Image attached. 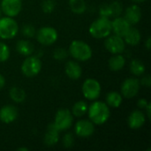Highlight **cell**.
Listing matches in <instances>:
<instances>
[{"instance_id": "cell-14", "label": "cell", "mask_w": 151, "mask_h": 151, "mask_svg": "<svg viewBox=\"0 0 151 151\" xmlns=\"http://www.w3.org/2000/svg\"><path fill=\"white\" fill-rule=\"evenodd\" d=\"M146 122V115L140 110H135L130 113L127 119L128 127L131 129L137 130L144 126Z\"/></svg>"}, {"instance_id": "cell-26", "label": "cell", "mask_w": 151, "mask_h": 151, "mask_svg": "<svg viewBox=\"0 0 151 151\" xmlns=\"http://www.w3.org/2000/svg\"><path fill=\"white\" fill-rule=\"evenodd\" d=\"M68 3L71 11L76 14H81L87 10V4L85 0H69Z\"/></svg>"}, {"instance_id": "cell-28", "label": "cell", "mask_w": 151, "mask_h": 151, "mask_svg": "<svg viewBox=\"0 0 151 151\" xmlns=\"http://www.w3.org/2000/svg\"><path fill=\"white\" fill-rule=\"evenodd\" d=\"M21 34L27 37V38H32L34 36H35L36 34V30L35 28V27L31 24H26L21 27Z\"/></svg>"}, {"instance_id": "cell-33", "label": "cell", "mask_w": 151, "mask_h": 151, "mask_svg": "<svg viewBox=\"0 0 151 151\" xmlns=\"http://www.w3.org/2000/svg\"><path fill=\"white\" fill-rule=\"evenodd\" d=\"M99 15L100 17H104V18H111V11L109 4H104L100 6L99 8Z\"/></svg>"}, {"instance_id": "cell-15", "label": "cell", "mask_w": 151, "mask_h": 151, "mask_svg": "<svg viewBox=\"0 0 151 151\" xmlns=\"http://www.w3.org/2000/svg\"><path fill=\"white\" fill-rule=\"evenodd\" d=\"M19 112L15 106L12 104L4 105L0 109V120L4 124H11L18 118Z\"/></svg>"}, {"instance_id": "cell-22", "label": "cell", "mask_w": 151, "mask_h": 151, "mask_svg": "<svg viewBox=\"0 0 151 151\" xmlns=\"http://www.w3.org/2000/svg\"><path fill=\"white\" fill-rule=\"evenodd\" d=\"M123 102V96L120 93L116 91H111L107 94L105 98V103L109 107L119 108Z\"/></svg>"}, {"instance_id": "cell-34", "label": "cell", "mask_w": 151, "mask_h": 151, "mask_svg": "<svg viewBox=\"0 0 151 151\" xmlns=\"http://www.w3.org/2000/svg\"><path fill=\"white\" fill-rule=\"evenodd\" d=\"M140 83H141V85H143V86H145V87H147V88H150L151 84L150 76L149 74L145 75V76L142 77V79L140 81Z\"/></svg>"}, {"instance_id": "cell-11", "label": "cell", "mask_w": 151, "mask_h": 151, "mask_svg": "<svg viewBox=\"0 0 151 151\" xmlns=\"http://www.w3.org/2000/svg\"><path fill=\"white\" fill-rule=\"evenodd\" d=\"M74 132L78 137L88 138L95 133V125L88 119L79 120L74 126Z\"/></svg>"}, {"instance_id": "cell-1", "label": "cell", "mask_w": 151, "mask_h": 151, "mask_svg": "<svg viewBox=\"0 0 151 151\" xmlns=\"http://www.w3.org/2000/svg\"><path fill=\"white\" fill-rule=\"evenodd\" d=\"M89 120L96 126L104 125L110 118L111 111L106 103L102 101L93 102L88 108Z\"/></svg>"}, {"instance_id": "cell-37", "label": "cell", "mask_w": 151, "mask_h": 151, "mask_svg": "<svg viewBox=\"0 0 151 151\" xmlns=\"http://www.w3.org/2000/svg\"><path fill=\"white\" fill-rule=\"evenodd\" d=\"M4 85H5V79H4V77L0 73V90L4 87Z\"/></svg>"}, {"instance_id": "cell-10", "label": "cell", "mask_w": 151, "mask_h": 151, "mask_svg": "<svg viewBox=\"0 0 151 151\" xmlns=\"http://www.w3.org/2000/svg\"><path fill=\"white\" fill-rule=\"evenodd\" d=\"M104 47L109 52L113 55L122 54L126 49V42L123 37L114 35L106 37L104 41Z\"/></svg>"}, {"instance_id": "cell-7", "label": "cell", "mask_w": 151, "mask_h": 151, "mask_svg": "<svg viewBox=\"0 0 151 151\" xmlns=\"http://www.w3.org/2000/svg\"><path fill=\"white\" fill-rule=\"evenodd\" d=\"M73 122V115L67 109H60L57 111L54 119V126L59 132L68 130Z\"/></svg>"}, {"instance_id": "cell-38", "label": "cell", "mask_w": 151, "mask_h": 151, "mask_svg": "<svg viewBox=\"0 0 151 151\" xmlns=\"http://www.w3.org/2000/svg\"><path fill=\"white\" fill-rule=\"evenodd\" d=\"M145 47L148 50H150L151 48V39L150 37H148L146 42H145Z\"/></svg>"}, {"instance_id": "cell-18", "label": "cell", "mask_w": 151, "mask_h": 151, "mask_svg": "<svg viewBox=\"0 0 151 151\" xmlns=\"http://www.w3.org/2000/svg\"><path fill=\"white\" fill-rule=\"evenodd\" d=\"M59 141V131L56 128L53 123L48 126L47 131L44 135V143L48 147L55 146Z\"/></svg>"}, {"instance_id": "cell-21", "label": "cell", "mask_w": 151, "mask_h": 151, "mask_svg": "<svg viewBox=\"0 0 151 151\" xmlns=\"http://www.w3.org/2000/svg\"><path fill=\"white\" fill-rule=\"evenodd\" d=\"M108 65L111 71H120L126 65V58L122 54H115L109 59Z\"/></svg>"}, {"instance_id": "cell-3", "label": "cell", "mask_w": 151, "mask_h": 151, "mask_svg": "<svg viewBox=\"0 0 151 151\" xmlns=\"http://www.w3.org/2000/svg\"><path fill=\"white\" fill-rule=\"evenodd\" d=\"M89 34L96 39H103L111 33V20L108 18L99 17L94 20L88 28Z\"/></svg>"}, {"instance_id": "cell-5", "label": "cell", "mask_w": 151, "mask_h": 151, "mask_svg": "<svg viewBox=\"0 0 151 151\" xmlns=\"http://www.w3.org/2000/svg\"><path fill=\"white\" fill-rule=\"evenodd\" d=\"M20 70L23 75L26 77H35L42 70V61L37 56H27V58L22 62Z\"/></svg>"}, {"instance_id": "cell-35", "label": "cell", "mask_w": 151, "mask_h": 151, "mask_svg": "<svg viewBox=\"0 0 151 151\" xmlns=\"http://www.w3.org/2000/svg\"><path fill=\"white\" fill-rule=\"evenodd\" d=\"M148 104H149V102H148L147 99H145V98H141V99H139L138 102H137V106H138L140 109H145L146 106L148 105Z\"/></svg>"}, {"instance_id": "cell-23", "label": "cell", "mask_w": 151, "mask_h": 151, "mask_svg": "<svg viewBox=\"0 0 151 151\" xmlns=\"http://www.w3.org/2000/svg\"><path fill=\"white\" fill-rule=\"evenodd\" d=\"M9 96L14 103L21 104L25 101L27 95L23 88L14 86L11 88V89L9 90Z\"/></svg>"}, {"instance_id": "cell-27", "label": "cell", "mask_w": 151, "mask_h": 151, "mask_svg": "<svg viewBox=\"0 0 151 151\" xmlns=\"http://www.w3.org/2000/svg\"><path fill=\"white\" fill-rule=\"evenodd\" d=\"M109 4H110L111 11V18H116V17H119L121 15V13L123 12V6L119 2L114 1Z\"/></svg>"}, {"instance_id": "cell-6", "label": "cell", "mask_w": 151, "mask_h": 151, "mask_svg": "<svg viewBox=\"0 0 151 151\" xmlns=\"http://www.w3.org/2000/svg\"><path fill=\"white\" fill-rule=\"evenodd\" d=\"M81 90L86 99L90 101H95L100 96L102 88H101V84L97 80L93 78H88L85 80V81L83 82Z\"/></svg>"}, {"instance_id": "cell-24", "label": "cell", "mask_w": 151, "mask_h": 151, "mask_svg": "<svg viewBox=\"0 0 151 151\" xmlns=\"http://www.w3.org/2000/svg\"><path fill=\"white\" fill-rule=\"evenodd\" d=\"M88 108V104L85 101L81 100V101L76 102L73 104L71 112L73 116H75L77 118H81V117H83L87 113Z\"/></svg>"}, {"instance_id": "cell-30", "label": "cell", "mask_w": 151, "mask_h": 151, "mask_svg": "<svg viewBox=\"0 0 151 151\" xmlns=\"http://www.w3.org/2000/svg\"><path fill=\"white\" fill-rule=\"evenodd\" d=\"M67 56H68V51L64 48H57L53 52V58L58 61L65 60L67 58Z\"/></svg>"}, {"instance_id": "cell-13", "label": "cell", "mask_w": 151, "mask_h": 151, "mask_svg": "<svg viewBox=\"0 0 151 151\" xmlns=\"http://www.w3.org/2000/svg\"><path fill=\"white\" fill-rule=\"evenodd\" d=\"M130 27L131 25L124 17L119 16L114 18L113 20H111V32L120 37H124V35L127 34Z\"/></svg>"}, {"instance_id": "cell-12", "label": "cell", "mask_w": 151, "mask_h": 151, "mask_svg": "<svg viewBox=\"0 0 151 151\" xmlns=\"http://www.w3.org/2000/svg\"><path fill=\"white\" fill-rule=\"evenodd\" d=\"M22 3L21 0H2L1 11L8 17L14 18L21 11Z\"/></svg>"}, {"instance_id": "cell-39", "label": "cell", "mask_w": 151, "mask_h": 151, "mask_svg": "<svg viewBox=\"0 0 151 151\" xmlns=\"http://www.w3.org/2000/svg\"><path fill=\"white\" fill-rule=\"evenodd\" d=\"M18 151H28V149L27 148H25V147H21V148H19L17 149Z\"/></svg>"}, {"instance_id": "cell-19", "label": "cell", "mask_w": 151, "mask_h": 151, "mask_svg": "<svg viewBox=\"0 0 151 151\" xmlns=\"http://www.w3.org/2000/svg\"><path fill=\"white\" fill-rule=\"evenodd\" d=\"M16 50L19 54L27 57L33 55L35 47L34 44L27 40H19L16 43Z\"/></svg>"}, {"instance_id": "cell-25", "label": "cell", "mask_w": 151, "mask_h": 151, "mask_svg": "<svg viewBox=\"0 0 151 151\" xmlns=\"http://www.w3.org/2000/svg\"><path fill=\"white\" fill-rule=\"evenodd\" d=\"M145 65L140 59H133L130 63V71L134 76H142L145 73Z\"/></svg>"}, {"instance_id": "cell-41", "label": "cell", "mask_w": 151, "mask_h": 151, "mask_svg": "<svg viewBox=\"0 0 151 151\" xmlns=\"http://www.w3.org/2000/svg\"><path fill=\"white\" fill-rule=\"evenodd\" d=\"M1 12H2V11H1V9H0V18H1Z\"/></svg>"}, {"instance_id": "cell-29", "label": "cell", "mask_w": 151, "mask_h": 151, "mask_svg": "<svg viewBox=\"0 0 151 151\" xmlns=\"http://www.w3.org/2000/svg\"><path fill=\"white\" fill-rule=\"evenodd\" d=\"M10 58V49L4 42H0V62H6Z\"/></svg>"}, {"instance_id": "cell-8", "label": "cell", "mask_w": 151, "mask_h": 151, "mask_svg": "<svg viewBox=\"0 0 151 151\" xmlns=\"http://www.w3.org/2000/svg\"><path fill=\"white\" fill-rule=\"evenodd\" d=\"M38 42L44 46H50L56 42L58 38V31L52 27H42L35 34Z\"/></svg>"}, {"instance_id": "cell-17", "label": "cell", "mask_w": 151, "mask_h": 151, "mask_svg": "<svg viewBox=\"0 0 151 151\" xmlns=\"http://www.w3.org/2000/svg\"><path fill=\"white\" fill-rule=\"evenodd\" d=\"M65 73L68 78L71 80H78L81 77L82 69L79 63L73 60H69L66 62L65 66Z\"/></svg>"}, {"instance_id": "cell-31", "label": "cell", "mask_w": 151, "mask_h": 151, "mask_svg": "<svg viewBox=\"0 0 151 151\" xmlns=\"http://www.w3.org/2000/svg\"><path fill=\"white\" fill-rule=\"evenodd\" d=\"M42 10L44 13H51L55 10V2L53 0H44L42 3Z\"/></svg>"}, {"instance_id": "cell-2", "label": "cell", "mask_w": 151, "mask_h": 151, "mask_svg": "<svg viewBox=\"0 0 151 151\" xmlns=\"http://www.w3.org/2000/svg\"><path fill=\"white\" fill-rule=\"evenodd\" d=\"M69 54L71 57L81 62H85L92 58V49L85 42L80 40L73 41L69 45Z\"/></svg>"}, {"instance_id": "cell-16", "label": "cell", "mask_w": 151, "mask_h": 151, "mask_svg": "<svg viewBox=\"0 0 151 151\" xmlns=\"http://www.w3.org/2000/svg\"><path fill=\"white\" fill-rule=\"evenodd\" d=\"M124 18L127 20V22L132 25H136L142 19V10L139 5L132 4L127 8L125 11Z\"/></svg>"}, {"instance_id": "cell-40", "label": "cell", "mask_w": 151, "mask_h": 151, "mask_svg": "<svg viewBox=\"0 0 151 151\" xmlns=\"http://www.w3.org/2000/svg\"><path fill=\"white\" fill-rule=\"evenodd\" d=\"M132 1L134 2V3H142V2H144L146 0H132Z\"/></svg>"}, {"instance_id": "cell-4", "label": "cell", "mask_w": 151, "mask_h": 151, "mask_svg": "<svg viewBox=\"0 0 151 151\" xmlns=\"http://www.w3.org/2000/svg\"><path fill=\"white\" fill-rule=\"evenodd\" d=\"M19 25L12 17L0 18V38L4 40L12 39L19 33Z\"/></svg>"}, {"instance_id": "cell-36", "label": "cell", "mask_w": 151, "mask_h": 151, "mask_svg": "<svg viewBox=\"0 0 151 151\" xmlns=\"http://www.w3.org/2000/svg\"><path fill=\"white\" fill-rule=\"evenodd\" d=\"M144 110L146 111V113H145V115L148 117V119H151V104H150V103H149V104H148V105L146 106V108H145Z\"/></svg>"}, {"instance_id": "cell-9", "label": "cell", "mask_w": 151, "mask_h": 151, "mask_svg": "<svg viewBox=\"0 0 151 151\" xmlns=\"http://www.w3.org/2000/svg\"><path fill=\"white\" fill-rule=\"evenodd\" d=\"M141 88L140 80L137 78H127L121 85V95L126 98H133L137 96Z\"/></svg>"}, {"instance_id": "cell-32", "label": "cell", "mask_w": 151, "mask_h": 151, "mask_svg": "<svg viewBox=\"0 0 151 151\" xmlns=\"http://www.w3.org/2000/svg\"><path fill=\"white\" fill-rule=\"evenodd\" d=\"M62 143H63V146L66 149H69V148H72L74 144V138H73V135L71 134V133H67L64 135L63 137V140H62Z\"/></svg>"}, {"instance_id": "cell-20", "label": "cell", "mask_w": 151, "mask_h": 151, "mask_svg": "<svg viewBox=\"0 0 151 151\" xmlns=\"http://www.w3.org/2000/svg\"><path fill=\"white\" fill-rule=\"evenodd\" d=\"M124 41L126 43H127L128 45L131 46H136L137 44L140 43L141 39H142V35L140 31L135 28V27H130L129 30L127 32V34L124 35Z\"/></svg>"}]
</instances>
